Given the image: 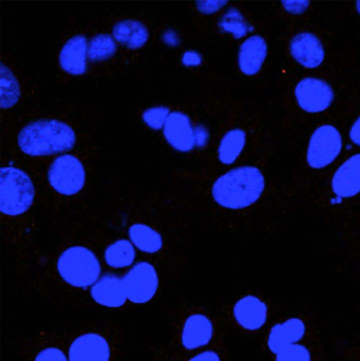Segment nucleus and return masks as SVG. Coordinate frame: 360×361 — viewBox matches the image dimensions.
<instances>
[{
    "instance_id": "nucleus-1",
    "label": "nucleus",
    "mask_w": 360,
    "mask_h": 361,
    "mask_svg": "<svg viewBox=\"0 0 360 361\" xmlns=\"http://www.w3.org/2000/svg\"><path fill=\"white\" fill-rule=\"evenodd\" d=\"M171 350L190 354L226 341L224 325L218 314L199 305H179L168 313Z\"/></svg>"
},
{
    "instance_id": "nucleus-2",
    "label": "nucleus",
    "mask_w": 360,
    "mask_h": 361,
    "mask_svg": "<svg viewBox=\"0 0 360 361\" xmlns=\"http://www.w3.org/2000/svg\"><path fill=\"white\" fill-rule=\"evenodd\" d=\"M64 334L68 361H118L122 355L124 333L111 320L84 322Z\"/></svg>"
},
{
    "instance_id": "nucleus-3",
    "label": "nucleus",
    "mask_w": 360,
    "mask_h": 361,
    "mask_svg": "<svg viewBox=\"0 0 360 361\" xmlns=\"http://www.w3.org/2000/svg\"><path fill=\"white\" fill-rule=\"evenodd\" d=\"M265 188L262 172L254 166L233 169L220 176L212 188L214 200L230 209L246 208L256 202Z\"/></svg>"
},
{
    "instance_id": "nucleus-4",
    "label": "nucleus",
    "mask_w": 360,
    "mask_h": 361,
    "mask_svg": "<svg viewBox=\"0 0 360 361\" xmlns=\"http://www.w3.org/2000/svg\"><path fill=\"white\" fill-rule=\"evenodd\" d=\"M76 140L73 128L56 119L33 121L23 127L18 135L20 149L31 156H47L70 150Z\"/></svg>"
},
{
    "instance_id": "nucleus-5",
    "label": "nucleus",
    "mask_w": 360,
    "mask_h": 361,
    "mask_svg": "<svg viewBox=\"0 0 360 361\" xmlns=\"http://www.w3.org/2000/svg\"><path fill=\"white\" fill-rule=\"evenodd\" d=\"M217 314L224 326L249 336H263L272 322L274 313L268 302L247 294L224 307Z\"/></svg>"
},
{
    "instance_id": "nucleus-6",
    "label": "nucleus",
    "mask_w": 360,
    "mask_h": 361,
    "mask_svg": "<svg viewBox=\"0 0 360 361\" xmlns=\"http://www.w3.org/2000/svg\"><path fill=\"white\" fill-rule=\"evenodd\" d=\"M262 337L263 348L271 357L289 345L320 339V333L311 314L299 312L272 321Z\"/></svg>"
},
{
    "instance_id": "nucleus-7",
    "label": "nucleus",
    "mask_w": 360,
    "mask_h": 361,
    "mask_svg": "<svg viewBox=\"0 0 360 361\" xmlns=\"http://www.w3.org/2000/svg\"><path fill=\"white\" fill-rule=\"evenodd\" d=\"M61 277L70 286L87 288L95 283L101 271L99 261L89 249L74 246L60 255L57 263Z\"/></svg>"
},
{
    "instance_id": "nucleus-8",
    "label": "nucleus",
    "mask_w": 360,
    "mask_h": 361,
    "mask_svg": "<svg viewBox=\"0 0 360 361\" xmlns=\"http://www.w3.org/2000/svg\"><path fill=\"white\" fill-rule=\"evenodd\" d=\"M1 177V212L15 216L23 214L32 203L35 190L29 176L22 170L2 167Z\"/></svg>"
},
{
    "instance_id": "nucleus-9",
    "label": "nucleus",
    "mask_w": 360,
    "mask_h": 361,
    "mask_svg": "<svg viewBox=\"0 0 360 361\" xmlns=\"http://www.w3.org/2000/svg\"><path fill=\"white\" fill-rule=\"evenodd\" d=\"M23 361H68L64 334L40 330L25 338L20 345Z\"/></svg>"
},
{
    "instance_id": "nucleus-10",
    "label": "nucleus",
    "mask_w": 360,
    "mask_h": 361,
    "mask_svg": "<svg viewBox=\"0 0 360 361\" xmlns=\"http://www.w3.org/2000/svg\"><path fill=\"white\" fill-rule=\"evenodd\" d=\"M50 185L58 192L71 195L84 185L85 173L80 160L71 154H64L54 159L48 171Z\"/></svg>"
},
{
    "instance_id": "nucleus-11",
    "label": "nucleus",
    "mask_w": 360,
    "mask_h": 361,
    "mask_svg": "<svg viewBox=\"0 0 360 361\" xmlns=\"http://www.w3.org/2000/svg\"><path fill=\"white\" fill-rule=\"evenodd\" d=\"M128 300L133 304H145L157 293L159 279L154 267L148 262L135 264L122 278Z\"/></svg>"
},
{
    "instance_id": "nucleus-12",
    "label": "nucleus",
    "mask_w": 360,
    "mask_h": 361,
    "mask_svg": "<svg viewBox=\"0 0 360 361\" xmlns=\"http://www.w3.org/2000/svg\"><path fill=\"white\" fill-rule=\"evenodd\" d=\"M342 149V138L332 126L323 125L312 134L307 151V161L315 169L323 168L338 156Z\"/></svg>"
},
{
    "instance_id": "nucleus-13",
    "label": "nucleus",
    "mask_w": 360,
    "mask_h": 361,
    "mask_svg": "<svg viewBox=\"0 0 360 361\" xmlns=\"http://www.w3.org/2000/svg\"><path fill=\"white\" fill-rule=\"evenodd\" d=\"M294 94L299 106L309 113L325 110L334 98L330 86L326 82L315 78L301 80L296 85Z\"/></svg>"
},
{
    "instance_id": "nucleus-14",
    "label": "nucleus",
    "mask_w": 360,
    "mask_h": 361,
    "mask_svg": "<svg viewBox=\"0 0 360 361\" xmlns=\"http://www.w3.org/2000/svg\"><path fill=\"white\" fill-rule=\"evenodd\" d=\"M164 136L175 149L187 152L196 147L194 128L187 115L173 111L168 116L164 126Z\"/></svg>"
},
{
    "instance_id": "nucleus-15",
    "label": "nucleus",
    "mask_w": 360,
    "mask_h": 361,
    "mask_svg": "<svg viewBox=\"0 0 360 361\" xmlns=\"http://www.w3.org/2000/svg\"><path fill=\"white\" fill-rule=\"evenodd\" d=\"M90 295L97 304L112 309L124 307L128 300L122 279L114 274L103 275L91 287Z\"/></svg>"
},
{
    "instance_id": "nucleus-16",
    "label": "nucleus",
    "mask_w": 360,
    "mask_h": 361,
    "mask_svg": "<svg viewBox=\"0 0 360 361\" xmlns=\"http://www.w3.org/2000/svg\"><path fill=\"white\" fill-rule=\"evenodd\" d=\"M289 49L292 57L307 68L320 66L325 56L321 42L316 35L309 32L295 35L290 42Z\"/></svg>"
},
{
    "instance_id": "nucleus-17",
    "label": "nucleus",
    "mask_w": 360,
    "mask_h": 361,
    "mask_svg": "<svg viewBox=\"0 0 360 361\" xmlns=\"http://www.w3.org/2000/svg\"><path fill=\"white\" fill-rule=\"evenodd\" d=\"M332 186L340 197H349L360 192V154L343 163L335 173Z\"/></svg>"
},
{
    "instance_id": "nucleus-18",
    "label": "nucleus",
    "mask_w": 360,
    "mask_h": 361,
    "mask_svg": "<svg viewBox=\"0 0 360 361\" xmlns=\"http://www.w3.org/2000/svg\"><path fill=\"white\" fill-rule=\"evenodd\" d=\"M88 44L86 37L77 35L70 38L62 47L59 56L61 68L71 75H82L86 71Z\"/></svg>"
},
{
    "instance_id": "nucleus-19",
    "label": "nucleus",
    "mask_w": 360,
    "mask_h": 361,
    "mask_svg": "<svg viewBox=\"0 0 360 361\" xmlns=\"http://www.w3.org/2000/svg\"><path fill=\"white\" fill-rule=\"evenodd\" d=\"M267 55V44L259 35L247 38L241 45L238 56L240 70L247 75L256 74L261 68Z\"/></svg>"
},
{
    "instance_id": "nucleus-20",
    "label": "nucleus",
    "mask_w": 360,
    "mask_h": 361,
    "mask_svg": "<svg viewBox=\"0 0 360 361\" xmlns=\"http://www.w3.org/2000/svg\"><path fill=\"white\" fill-rule=\"evenodd\" d=\"M270 357L271 361H326L321 338L289 345Z\"/></svg>"
},
{
    "instance_id": "nucleus-21",
    "label": "nucleus",
    "mask_w": 360,
    "mask_h": 361,
    "mask_svg": "<svg viewBox=\"0 0 360 361\" xmlns=\"http://www.w3.org/2000/svg\"><path fill=\"white\" fill-rule=\"evenodd\" d=\"M113 35L116 41L132 49L143 47L148 41L147 27L136 20H124L115 24Z\"/></svg>"
},
{
    "instance_id": "nucleus-22",
    "label": "nucleus",
    "mask_w": 360,
    "mask_h": 361,
    "mask_svg": "<svg viewBox=\"0 0 360 361\" xmlns=\"http://www.w3.org/2000/svg\"><path fill=\"white\" fill-rule=\"evenodd\" d=\"M128 234L133 244L143 252L155 253L162 247L161 235L147 225L133 224L130 227Z\"/></svg>"
},
{
    "instance_id": "nucleus-23",
    "label": "nucleus",
    "mask_w": 360,
    "mask_h": 361,
    "mask_svg": "<svg viewBox=\"0 0 360 361\" xmlns=\"http://www.w3.org/2000/svg\"><path fill=\"white\" fill-rule=\"evenodd\" d=\"M246 143V133L241 129L229 130L222 138L218 157L224 164L234 163L242 152Z\"/></svg>"
},
{
    "instance_id": "nucleus-24",
    "label": "nucleus",
    "mask_w": 360,
    "mask_h": 361,
    "mask_svg": "<svg viewBox=\"0 0 360 361\" xmlns=\"http://www.w3.org/2000/svg\"><path fill=\"white\" fill-rule=\"evenodd\" d=\"M135 250L126 240H119L110 245L105 250L107 264L114 268L130 266L135 259Z\"/></svg>"
},
{
    "instance_id": "nucleus-25",
    "label": "nucleus",
    "mask_w": 360,
    "mask_h": 361,
    "mask_svg": "<svg viewBox=\"0 0 360 361\" xmlns=\"http://www.w3.org/2000/svg\"><path fill=\"white\" fill-rule=\"evenodd\" d=\"M19 83L11 71L1 63V108L15 105L20 97Z\"/></svg>"
},
{
    "instance_id": "nucleus-26",
    "label": "nucleus",
    "mask_w": 360,
    "mask_h": 361,
    "mask_svg": "<svg viewBox=\"0 0 360 361\" xmlns=\"http://www.w3.org/2000/svg\"><path fill=\"white\" fill-rule=\"evenodd\" d=\"M116 49L115 42L109 35L98 34L89 43L88 56L93 61H104L112 57Z\"/></svg>"
},
{
    "instance_id": "nucleus-27",
    "label": "nucleus",
    "mask_w": 360,
    "mask_h": 361,
    "mask_svg": "<svg viewBox=\"0 0 360 361\" xmlns=\"http://www.w3.org/2000/svg\"><path fill=\"white\" fill-rule=\"evenodd\" d=\"M220 28L235 38H241L251 31L242 14L234 8H229L219 21Z\"/></svg>"
},
{
    "instance_id": "nucleus-28",
    "label": "nucleus",
    "mask_w": 360,
    "mask_h": 361,
    "mask_svg": "<svg viewBox=\"0 0 360 361\" xmlns=\"http://www.w3.org/2000/svg\"><path fill=\"white\" fill-rule=\"evenodd\" d=\"M227 353L226 341H224L190 354L179 355L182 361H227Z\"/></svg>"
},
{
    "instance_id": "nucleus-29",
    "label": "nucleus",
    "mask_w": 360,
    "mask_h": 361,
    "mask_svg": "<svg viewBox=\"0 0 360 361\" xmlns=\"http://www.w3.org/2000/svg\"><path fill=\"white\" fill-rule=\"evenodd\" d=\"M169 115V109L165 106H155L146 109L143 114L144 122L151 128H162Z\"/></svg>"
},
{
    "instance_id": "nucleus-30",
    "label": "nucleus",
    "mask_w": 360,
    "mask_h": 361,
    "mask_svg": "<svg viewBox=\"0 0 360 361\" xmlns=\"http://www.w3.org/2000/svg\"><path fill=\"white\" fill-rule=\"evenodd\" d=\"M154 361H182L179 355L172 350L164 348H153Z\"/></svg>"
},
{
    "instance_id": "nucleus-31",
    "label": "nucleus",
    "mask_w": 360,
    "mask_h": 361,
    "mask_svg": "<svg viewBox=\"0 0 360 361\" xmlns=\"http://www.w3.org/2000/svg\"><path fill=\"white\" fill-rule=\"evenodd\" d=\"M227 2L225 1H198L196 6L201 13L211 14L217 12L222 8Z\"/></svg>"
},
{
    "instance_id": "nucleus-32",
    "label": "nucleus",
    "mask_w": 360,
    "mask_h": 361,
    "mask_svg": "<svg viewBox=\"0 0 360 361\" xmlns=\"http://www.w3.org/2000/svg\"><path fill=\"white\" fill-rule=\"evenodd\" d=\"M284 8L289 13L299 14L304 12L308 7L309 2L302 1H282Z\"/></svg>"
},
{
    "instance_id": "nucleus-33",
    "label": "nucleus",
    "mask_w": 360,
    "mask_h": 361,
    "mask_svg": "<svg viewBox=\"0 0 360 361\" xmlns=\"http://www.w3.org/2000/svg\"><path fill=\"white\" fill-rule=\"evenodd\" d=\"M343 359L345 361H360V345H350L342 350Z\"/></svg>"
},
{
    "instance_id": "nucleus-34",
    "label": "nucleus",
    "mask_w": 360,
    "mask_h": 361,
    "mask_svg": "<svg viewBox=\"0 0 360 361\" xmlns=\"http://www.w3.org/2000/svg\"><path fill=\"white\" fill-rule=\"evenodd\" d=\"M181 61L186 66H196L201 63L202 58L195 51H187L183 54Z\"/></svg>"
},
{
    "instance_id": "nucleus-35",
    "label": "nucleus",
    "mask_w": 360,
    "mask_h": 361,
    "mask_svg": "<svg viewBox=\"0 0 360 361\" xmlns=\"http://www.w3.org/2000/svg\"><path fill=\"white\" fill-rule=\"evenodd\" d=\"M195 138L197 147H204L209 139L208 130L203 126H197L194 128Z\"/></svg>"
},
{
    "instance_id": "nucleus-36",
    "label": "nucleus",
    "mask_w": 360,
    "mask_h": 361,
    "mask_svg": "<svg viewBox=\"0 0 360 361\" xmlns=\"http://www.w3.org/2000/svg\"><path fill=\"white\" fill-rule=\"evenodd\" d=\"M349 137L354 144L360 146V116L352 125L349 132Z\"/></svg>"
},
{
    "instance_id": "nucleus-37",
    "label": "nucleus",
    "mask_w": 360,
    "mask_h": 361,
    "mask_svg": "<svg viewBox=\"0 0 360 361\" xmlns=\"http://www.w3.org/2000/svg\"><path fill=\"white\" fill-rule=\"evenodd\" d=\"M164 41L170 46H177L179 39L177 35L172 30H169L164 34Z\"/></svg>"
},
{
    "instance_id": "nucleus-38",
    "label": "nucleus",
    "mask_w": 360,
    "mask_h": 361,
    "mask_svg": "<svg viewBox=\"0 0 360 361\" xmlns=\"http://www.w3.org/2000/svg\"><path fill=\"white\" fill-rule=\"evenodd\" d=\"M356 7L358 13L360 14V1L356 2Z\"/></svg>"
}]
</instances>
